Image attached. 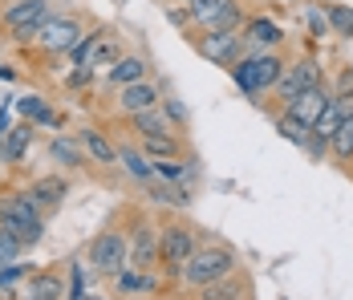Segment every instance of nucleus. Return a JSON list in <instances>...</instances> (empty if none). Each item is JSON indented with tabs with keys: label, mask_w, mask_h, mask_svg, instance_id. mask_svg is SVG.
<instances>
[{
	"label": "nucleus",
	"mask_w": 353,
	"mask_h": 300,
	"mask_svg": "<svg viewBox=\"0 0 353 300\" xmlns=\"http://www.w3.org/2000/svg\"><path fill=\"white\" fill-rule=\"evenodd\" d=\"M183 4H191V0H183Z\"/></svg>",
	"instance_id": "38"
},
{
	"label": "nucleus",
	"mask_w": 353,
	"mask_h": 300,
	"mask_svg": "<svg viewBox=\"0 0 353 300\" xmlns=\"http://www.w3.org/2000/svg\"><path fill=\"white\" fill-rule=\"evenodd\" d=\"M142 154L150 163H163V159H179L183 146H179V134H142Z\"/></svg>",
	"instance_id": "16"
},
{
	"label": "nucleus",
	"mask_w": 353,
	"mask_h": 300,
	"mask_svg": "<svg viewBox=\"0 0 353 300\" xmlns=\"http://www.w3.org/2000/svg\"><path fill=\"white\" fill-rule=\"evenodd\" d=\"M150 195H154V203H167V207H191L187 187H179V183H159V179H150Z\"/></svg>",
	"instance_id": "20"
},
{
	"label": "nucleus",
	"mask_w": 353,
	"mask_h": 300,
	"mask_svg": "<svg viewBox=\"0 0 353 300\" xmlns=\"http://www.w3.org/2000/svg\"><path fill=\"white\" fill-rule=\"evenodd\" d=\"M329 150H333L341 163H350V159H353V106L345 110L341 126H337V130H333V138H329Z\"/></svg>",
	"instance_id": "17"
},
{
	"label": "nucleus",
	"mask_w": 353,
	"mask_h": 300,
	"mask_svg": "<svg viewBox=\"0 0 353 300\" xmlns=\"http://www.w3.org/2000/svg\"><path fill=\"white\" fill-rule=\"evenodd\" d=\"M25 272H29L25 264H8V268H0V288H12V284H17V280L25 276Z\"/></svg>",
	"instance_id": "32"
},
{
	"label": "nucleus",
	"mask_w": 353,
	"mask_h": 300,
	"mask_svg": "<svg viewBox=\"0 0 353 300\" xmlns=\"http://www.w3.org/2000/svg\"><path fill=\"white\" fill-rule=\"evenodd\" d=\"M49 154H53V159H61L65 167H81V163H85V159H81V146H77V142H70V138H53Z\"/></svg>",
	"instance_id": "26"
},
{
	"label": "nucleus",
	"mask_w": 353,
	"mask_h": 300,
	"mask_svg": "<svg viewBox=\"0 0 353 300\" xmlns=\"http://www.w3.org/2000/svg\"><path fill=\"white\" fill-rule=\"evenodd\" d=\"M179 272H183V280H187V284L203 288V284H212V280L232 276V272H236V256H232L228 248H203V252H195V256L179 268Z\"/></svg>",
	"instance_id": "3"
},
{
	"label": "nucleus",
	"mask_w": 353,
	"mask_h": 300,
	"mask_svg": "<svg viewBox=\"0 0 353 300\" xmlns=\"http://www.w3.org/2000/svg\"><path fill=\"white\" fill-rule=\"evenodd\" d=\"M25 195L37 203V211H53V207H61V199L70 195V183H65V179H57V174H49V179L29 183V191H25Z\"/></svg>",
	"instance_id": "11"
},
{
	"label": "nucleus",
	"mask_w": 353,
	"mask_h": 300,
	"mask_svg": "<svg viewBox=\"0 0 353 300\" xmlns=\"http://www.w3.org/2000/svg\"><path fill=\"white\" fill-rule=\"evenodd\" d=\"M142 73H146V66L139 57H118L114 69H110V81L114 86H134V81H142Z\"/></svg>",
	"instance_id": "24"
},
{
	"label": "nucleus",
	"mask_w": 353,
	"mask_h": 300,
	"mask_svg": "<svg viewBox=\"0 0 353 300\" xmlns=\"http://www.w3.org/2000/svg\"><path fill=\"white\" fill-rule=\"evenodd\" d=\"M45 21H49V0H17L4 12V29L17 41H37Z\"/></svg>",
	"instance_id": "5"
},
{
	"label": "nucleus",
	"mask_w": 353,
	"mask_h": 300,
	"mask_svg": "<svg viewBox=\"0 0 353 300\" xmlns=\"http://www.w3.org/2000/svg\"><path fill=\"white\" fill-rule=\"evenodd\" d=\"M329 12V29L341 37H353V8H345V4H333V8H325Z\"/></svg>",
	"instance_id": "27"
},
{
	"label": "nucleus",
	"mask_w": 353,
	"mask_h": 300,
	"mask_svg": "<svg viewBox=\"0 0 353 300\" xmlns=\"http://www.w3.org/2000/svg\"><path fill=\"white\" fill-rule=\"evenodd\" d=\"M90 264H94V272H102V276H118L122 268L130 264V239L118 235V232H102L90 243Z\"/></svg>",
	"instance_id": "4"
},
{
	"label": "nucleus",
	"mask_w": 353,
	"mask_h": 300,
	"mask_svg": "<svg viewBox=\"0 0 353 300\" xmlns=\"http://www.w3.org/2000/svg\"><path fill=\"white\" fill-rule=\"evenodd\" d=\"M276 130H281L284 138H288V142H296V146H305V138H309V126H301V122H296L292 114H284L281 122H276Z\"/></svg>",
	"instance_id": "29"
},
{
	"label": "nucleus",
	"mask_w": 353,
	"mask_h": 300,
	"mask_svg": "<svg viewBox=\"0 0 353 300\" xmlns=\"http://www.w3.org/2000/svg\"><path fill=\"white\" fill-rule=\"evenodd\" d=\"M163 110H167V118L175 122L179 130L187 126V110H183V101H179V98H163Z\"/></svg>",
	"instance_id": "31"
},
{
	"label": "nucleus",
	"mask_w": 353,
	"mask_h": 300,
	"mask_svg": "<svg viewBox=\"0 0 353 300\" xmlns=\"http://www.w3.org/2000/svg\"><path fill=\"white\" fill-rule=\"evenodd\" d=\"M199 248H195V235H191V228H183V223H171L167 232L159 235V256H163V264L167 268H183L191 256H195Z\"/></svg>",
	"instance_id": "6"
},
{
	"label": "nucleus",
	"mask_w": 353,
	"mask_h": 300,
	"mask_svg": "<svg viewBox=\"0 0 353 300\" xmlns=\"http://www.w3.org/2000/svg\"><path fill=\"white\" fill-rule=\"evenodd\" d=\"M81 37H85V33H81V25H77L73 17H49V21L41 25L37 45H41V49H49V53H70Z\"/></svg>",
	"instance_id": "7"
},
{
	"label": "nucleus",
	"mask_w": 353,
	"mask_h": 300,
	"mask_svg": "<svg viewBox=\"0 0 353 300\" xmlns=\"http://www.w3.org/2000/svg\"><path fill=\"white\" fill-rule=\"evenodd\" d=\"M199 300H244V284H240V280H232V276L212 280V284H203Z\"/></svg>",
	"instance_id": "22"
},
{
	"label": "nucleus",
	"mask_w": 353,
	"mask_h": 300,
	"mask_svg": "<svg viewBox=\"0 0 353 300\" xmlns=\"http://www.w3.org/2000/svg\"><path fill=\"white\" fill-rule=\"evenodd\" d=\"M309 29H313V37H325L329 33V12L313 8V12H309Z\"/></svg>",
	"instance_id": "33"
},
{
	"label": "nucleus",
	"mask_w": 353,
	"mask_h": 300,
	"mask_svg": "<svg viewBox=\"0 0 353 300\" xmlns=\"http://www.w3.org/2000/svg\"><path fill=\"white\" fill-rule=\"evenodd\" d=\"M29 138H33V122H25V126H17V130H8L4 138V163H21V154H25V146H29Z\"/></svg>",
	"instance_id": "23"
},
{
	"label": "nucleus",
	"mask_w": 353,
	"mask_h": 300,
	"mask_svg": "<svg viewBox=\"0 0 353 300\" xmlns=\"http://www.w3.org/2000/svg\"><path fill=\"white\" fill-rule=\"evenodd\" d=\"M240 49H244V37L240 33H215V29H208V33L199 37V53L212 66H236Z\"/></svg>",
	"instance_id": "9"
},
{
	"label": "nucleus",
	"mask_w": 353,
	"mask_h": 300,
	"mask_svg": "<svg viewBox=\"0 0 353 300\" xmlns=\"http://www.w3.org/2000/svg\"><path fill=\"white\" fill-rule=\"evenodd\" d=\"M118 163L130 170L134 179H142V183H150V179H154V163H150L142 150H130V146H122V150H118Z\"/></svg>",
	"instance_id": "19"
},
{
	"label": "nucleus",
	"mask_w": 353,
	"mask_h": 300,
	"mask_svg": "<svg viewBox=\"0 0 353 300\" xmlns=\"http://www.w3.org/2000/svg\"><path fill=\"white\" fill-rule=\"evenodd\" d=\"M77 142H81V150H85V154H94V163H118V150H114L98 130H81V134H77Z\"/></svg>",
	"instance_id": "18"
},
{
	"label": "nucleus",
	"mask_w": 353,
	"mask_h": 300,
	"mask_svg": "<svg viewBox=\"0 0 353 300\" xmlns=\"http://www.w3.org/2000/svg\"><path fill=\"white\" fill-rule=\"evenodd\" d=\"M139 284H142V280L134 276V272H126V268L118 272V288H122V292H130V288H139Z\"/></svg>",
	"instance_id": "34"
},
{
	"label": "nucleus",
	"mask_w": 353,
	"mask_h": 300,
	"mask_svg": "<svg viewBox=\"0 0 353 300\" xmlns=\"http://www.w3.org/2000/svg\"><path fill=\"white\" fill-rule=\"evenodd\" d=\"M0 73H4V69H0ZM4 77H8V73H4Z\"/></svg>",
	"instance_id": "37"
},
{
	"label": "nucleus",
	"mask_w": 353,
	"mask_h": 300,
	"mask_svg": "<svg viewBox=\"0 0 353 300\" xmlns=\"http://www.w3.org/2000/svg\"><path fill=\"white\" fill-rule=\"evenodd\" d=\"M21 248H25V243H21L17 235H12V232H4V228H0V268L17 264V256H21Z\"/></svg>",
	"instance_id": "28"
},
{
	"label": "nucleus",
	"mask_w": 353,
	"mask_h": 300,
	"mask_svg": "<svg viewBox=\"0 0 353 300\" xmlns=\"http://www.w3.org/2000/svg\"><path fill=\"white\" fill-rule=\"evenodd\" d=\"M0 228H4V232H12L21 243H29V248L45 235L41 211H37V203L29 199L25 191H21V195H4V199H0Z\"/></svg>",
	"instance_id": "1"
},
{
	"label": "nucleus",
	"mask_w": 353,
	"mask_h": 300,
	"mask_svg": "<svg viewBox=\"0 0 353 300\" xmlns=\"http://www.w3.org/2000/svg\"><path fill=\"white\" fill-rule=\"evenodd\" d=\"M325 150H329V138H321L317 130H309V138H305V154H309V159H325Z\"/></svg>",
	"instance_id": "30"
},
{
	"label": "nucleus",
	"mask_w": 353,
	"mask_h": 300,
	"mask_svg": "<svg viewBox=\"0 0 353 300\" xmlns=\"http://www.w3.org/2000/svg\"><path fill=\"white\" fill-rule=\"evenodd\" d=\"M284 41L281 25L276 21H268V17H256V21H248V45L256 49V53H264V49H276Z\"/></svg>",
	"instance_id": "13"
},
{
	"label": "nucleus",
	"mask_w": 353,
	"mask_h": 300,
	"mask_svg": "<svg viewBox=\"0 0 353 300\" xmlns=\"http://www.w3.org/2000/svg\"><path fill=\"white\" fill-rule=\"evenodd\" d=\"M21 300H61V280L57 276H33L25 284V297Z\"/></svg>",
	"instance_id": "21"
},
{
	"label": "nucleus",
	"mask_w": 353,
	"mask_h": 300,
	"mask_svg": "<svg viewBox=\"0 0 353 300\" xmlns=\"http://www.w3.org/2000/svg\"><path fill=\"white\" fill-rule=\"evenodd\" d=\"M187 21H191V8L187 12L183 8H171V25H187Z\"/></svg>",
	"instance_id": "35"
},
{
	"label": "nucleus",
	"mask_w": 353,
	"mask_h": 300,
	"mask_svg": "<svg viewBox=\"0 0 353 300\" xmlns=\"http://www.w3.org/2000/svg\"><path fill=\"white\" fill-rule=\"evenodd\" d=\"M159 260V235L150 223H139L134 232H130V264L134 268H150Z\"/></svg>",
	"instance_id": "12"
},
{
	"label": "nucleus",
	"mask_w": 353,
	"mask_h": 300,
	"mask_svg": "<svg viewBox=\"0 0 353 300\" xmlns=\"http://www.w3.org/2000/svg\"><path fill=\"white\" fill-rule=\"evenodd\" d=\"M130 126L134 134H179V126L167 118V110H159V106H150V110H142V114H130Z\"/></svg>",
	"instance_id": "15"
},
{
	"label": "nucleus",
	"mask_w": 353,
	"mask_h": 300,
	"mask_svg": "<svg viewBox=\"0 0 353 300\" xmlns=\"http://www.w3.org/2000/svg\"><path fill=\"white\" fill-rule=\"evenodd\" d=\"M313 86H321V66L313 61V57H301L296 66H288V73L281 77V98H284V106L288 101H296L305 90H313Z\"/></svg>",
	"instance_id": "8"
},
{
	"label": "nucleus",
	"mask_w": 353,
	"mask_h": 300,
	"mask_svg": "<svg viewBox=\"0 0 353 300\" xmlns=\"http://www.w3.org/2000/svg\"><path fill=\"white\" fill-rule=\"evenodd\" d=\"M17 110L25 114V122H45V126H53V122H57V114H53V110H49L41 98H37V94L21 98V101H17Z\"/></svg>",
	"instance_id": "25"
},
{
	"label": "nucleus",
	"mask_w": 353,
	"mask_h": 300,
	"mask_svg": "<svg viewBox=\"0 0 353 300\" xmlns=\"http://www.w3.org/2000/svg\"><path fill=\"white\" fill-rule=\"evenodd\" d=\"M329 101H333V94H329L325 86H313V90H305V94H301L296 101H288V114H292L301 126H309V130H313V126H317V118L325 114V106H329Z\"/></svg>",
	"instance_id": "10"
},
{
	"label": "nucleus",
	"mask_w": 353,
	"mask_h": 300,
	"mask_svg": "<svg viewBox=\"0 0 353 300\" xmlns=\"http://www.w3.org/2000/svg\"><path fill=\"white\" fill-rule=\"evenodd\" d=\"M0 142H4V118H0Z\"/></svg>",
	"instance_id": "36"
},
{
	"label": "nucleus",
	"mask_w": 353,
	"mask_h": 300,
	"mask_svg": "<svg viewBox=\"0 0 353 300\" xmlns=\"http://www.w3.org/2000/svg\"><path fill=\"white\" fill-rule=\"evenodd\" d=\"M232 69H236V81H240V90H244L248 98H256V94L281 86V77H284V61L272 53V49L252 53V57H244V61H236Z\"/></svg>",
	"instance_id": "2"
},
{
	"label": "nucleus",
	"mask_w": 353,
	"mask_h": 300,
	"mask_svg": "<svg viewBox=\"0 0 353 300\" xmlns=\"http://www.w3.org/2000/svg\"><path fill=\"white\" fill-rule=\"evenodd\" d=\"M118 106H122L126 114H142V110L159 106V90H154L150 81H134V86H122V98H118Z\"/></svg>",
	"instance_id": "14"
}]
</instances>
